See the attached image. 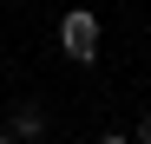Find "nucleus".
I'll return each mask as SVG.
<instances>
[{"instance_id":"nucleus-5","label":"nucleus","mask_w":151,"mask_h":144,"mask_svg":"<svg viewBox=\"0 0 151 144\" xmlns=\"http://www.w3.org/2000/svg\"><path fill=\"white\" fill-rule=\"evenodd\" d=\"M0 144H20V138H13V131H0Z\"/></svg>"},{"instance_id":"nucleus-2","label":"nucleus","mask_w":151,"mask_h":144,"mask_svg":"<svg viewBox=\"0 0 151 144\" xmlns=\"http://www.w3.org/2000/svg\"><path fill=\"white\" fill-rule=\"evenodd\" d=\"M7 131H13L20 144H33V138L46 131V111H40V105H13V118H7Z\"/></svg>"},{"instance_id":"nucleus-1","label":"nucleus","mask_w":151,"mask_h":144,"mask_svg":"<svg viewBox=\"0 0 151 144\" xmlns=\"http://www.w3.org/2000/svg\"><path fill=\"white\" fill-rule=\"evenodd\" d=\"M59 46H66V59H72V66H99V13L72 7V13L59 20Z\"/></svg>"},{"instance_id":"nucleus-3","label":"nucleus","mask_w":151,"mask_h":144,"mask_svg":"<svg viewBox=\"0 0 151 144\" xmlns=\"http://www.w3.org/2000/svg\"><path fill=\"white\" fill-rule=\"evenodd\" d=\"M138 144H151V111H145V118H138Z\"/></svg>"},{"instance_id":"nucleus-4","label":"nucleus","mask_w":151,"mask_h":144,"mask_svg":"<svg viewBox=\"0 0 151 144\" xmlns=\"http://www.w3.org/2000/svg\"><path fill=\"white\" fill-rule=\"evenodd\" d=\"M99 144H132V138H125V131H105V138H99Z\"/></svg>"}]
</instances>
